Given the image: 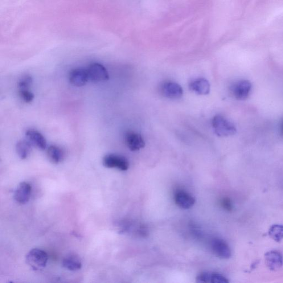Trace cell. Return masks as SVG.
Returning <instances> with one entry per match:
<instances>
[{
  "instance_id": "obj_14",
  "label": "cell",
  "mask_w": 283,
  "mask_h": 283,
  "mask_svg": "<svg viewBox=\"0 0 283 283\" xmlns=\"http://www.w3.org/2000/svg\"><path fill=\"white\" fill-rule=\"evenodd\" d=\"M191 91L200 95H206L210 92V84L206 79L201 77L192 81L189 85Z\"/></svg>"
},
{
  "instance_id": "obj_8",
  "label": "cell",
  "mask_w": 283,
  "mask_h": 283,
  "mask_svg": "<svg viewBox=\"0 0 283 283\" xmlns=\"http://www.w3.org/2000/svg\"><path fill=\"white\" fill-rule=\"evenodd\" d=\"M211 248L215 255L221 259L226 260L231 256V251L226 242L220 239H214L211 243Z\"/></svg>"
},
{
  "instance_id": "obj_11",
  "label": "cell",
  "mask_w": 283,
  "mask_h": 283,
  "mask_svg": "<svg viewBox=\"0 0 283 283\" xmlns=\"http://www.w3.org/2000/svg\"><path fill=\"white\" fill-rule=\"evenodd\" d=\"M174 201L179 207L183 209L190 208L195 203L194 197L183 190H179L175 192Z\"/></svg>"
},
{
  "instance_id": "obj_23",
  "label": "cell",
  "mask_w": 283,
  "mask_h": 283,
  "mask_svg": "<svg viewBox=\"0 0 283 283\" xmlns=\"http://www.w3.org/2000/svg\"><path fill=\"white\" fill-rule=\"evenodd\" d=\"M196 282L198 283H209V273L203 272L197 276L196 278Z\"/></svg>"
},
{
  "instance_id": "obj_21",
  "label": "cell",
  "mask_w": 283,
  "mask_h": 283,
  "mask_svg": "<svg viewBox=\"0 0 283 283\" xmlns=\"http://www.w3.org/2000/svg\"><path fill=\"white\" fill-rule=\"evenodd\" d=\"M19 94L21 99L26 103H30L35 98L34 93L30 91V90H19Z\"/></svg>"
},
{
  "instance_id": "obj_7",
  "label": "cell",
  "mask_w": 283,
  "mask_h": 283,
  "mask_svg": "<svg viewBox=\"0 0 283 283\" xmlns=\"http://www.w3.org/2000/svg\"><path fill=\"white\" fill-rule=\"evenodd\" d=\"M69 79L75 87H83L89 80L87 69L80 68L72 70L69 73Z\"/></svg>"
},
{
  "instance_id": "obj_6",
  "label": "cell",
  "mask_w": 283,
  "mask_h": 283,
  "mask_svg": "<svg viewBox=\"0 0 283 283\" xmlns=\"http://www.w3.org/2000/svg\"><path fill=\"white\" fill-rule=\"evenodd\" d=\"M252 89L251 82L247 80L237 82L232 87L231 90L233 96L237 100H244L247 98Z\"/></svg>"
},
{
  "instance_id": "obj_5",
  "label": "cell",
  "mask_w": 283,
  "mask_h": 283,
  "mask_svg": "<svg viewBox=\"0 0 283 283\" xmlns=\"http://www.w3.org/2000/svg\"><path fill=\"white\" fill-rule=\"evenodd\" d=\"M162 95L170 99H178L183 95L181 86L173 81H166L161 87Z\"/></svg>"
},
{
  "instance_id": "obj_12",
  "label": "cell",
  "mask_w": 283,
  "mask_h": 283,
  "mask_svg": "<svg viewBox=\"0 0 283 283\" xmlns=\"http://www.w3.org/2000/svg\"><path fill=\"white\" fill-rule=\"evenodd\" d=\"M126 143L131 151H137L144 148L145 142L143 137L136 132H130L126 134Z\"/></svg>"
},
{
  "instance_id": "obj_19",
  "label": "cell",
  "mask_w": 283,
  "mask_h": 283,
  "mask_svg": "<svg viewBox=\"0 0 283 283\" xmlns=\"http://www.w3.org/2000/svg\"><path fill=\"white\" fill-rule=\"evenodd\" d=\"M33 81L32 76L29 75H24L20 77L18 81L19 90H29Z\"/></svg>"
},
{
  "instance_id": "obj_4",
  "label": "cell",
  "mask_w": 283,
  "mask_h": 283,
  "mask_svg": "<svg viewBox=\"0 0 283 283\" xmlns=\"http://www.w3.org/2000/svg\"><path fill=\"white\" fill-rule=\"evenodd\" d=\"M89 80L94 82L107 81L109 75L103 65L98 63L90 64L87 69Z\"/></svg>"
},
{
  "instance_id": "obj_16",
  "label": "cell",
  "mask_w": 283,
  "mask_h": 283,
  "mask_svg": "<svg viewBox=\"0 0 283 283\" xmlns=\"http://www.w3.org/2000/svg\"><path fill=\"white\" fill-rule=\"evenodd\" d=\"M47 154L49 161L54 164L62 162L65 155L64 150L57 145L49 146L47 149Z\"/></svg>"
},
{
  "instance_id": "obj_9",
  "label": "cell",
  "mask_w": 283,
  "mask_h": 283,
  "mask_svg": "<svg viewBox=\"0 0 283 283\" xmlns=\"http://www.w3.org/2000/svg\"><path fill=\"white\" fill-rule=\"evenodd\" d=\"M26 136L33 146H35L41 151L46 150L47 141L43 135L38 131L35 129L28 130L26 132Z\"/></svg>"
},
{
  "instance_id": "obj_22",
  "label": "cell",
  "mask_w": 283,
  "mask_h": 283,
  "mask_svg": "<svg viewBox=\"0 0 283 283\" xmlns=\"http://www.w3.org/2000/svg\"><path fill=\"white\" fill-rule=\"evenodd\" d=\"M221 205L226 210L231 211L232 210V204L230 199L225 198L221 201Z\"/></svg>"
},
{
  "instance_id": "obj_17",
  "label": "cell",
  "mask_w": 283,
  "mask_h": 283,
  "mask_svg": "<svg viewBox=\"0 0 283 283\" xmlns=\"http://www.w3.org/2000/svg\"><path fill=\"white\" fill-rule=\"evenodd\" d=\"M31 143L28 140H21L16 144V150L19 157L21 159H26L29 156L32 150Z\"/></svg>"
},
{
  "instance_id": "obj_13",
  "label": "cell",
  "mask_w": 283,
  "mask_h": 283,
  "mask_svg": "<svg viewBox=\"0 0 283 283\" xmlns=\"http://www.w3.org/2000/svg\"><path fill=\"white\" fill-rule=\"evenodd\" d=\"M265 264L271 270L280 269L283 265V257L282 254L276 251H272L265 254Z\"/></svg>"
},
{
  "instance_id": "obj_10",
  "label": "cell",
  "mask_w": 283,
  "mask_h": 283,
  "mask_svg": "<svg viewBox=\"0 0 283 283\" xmlns=\"http://www.w3.org/2000/svg\"><path fill=\"white\" fill-rule=\"evenodd\" d=\"M31 192L32 187L29 183H20L16 189L14 198L18 203L25 204L30 200Z\"/></svg>"
},
{
  "instance_id": "obj_24",
  "label": "cell",
  "mask_w": 283,
  "mask_h": 283,
  "mask_svg": "<svg viewBox=\"0 0 283 283\" xmlns=\"http://www.w3.org/2000/svg\"><path fill=\"white\" fill-rule=\"evenodd\" d=\"M281 133L282 134L283 136V122H282V125H281Z\"/></svg>"
},
{
  "instance_id": "obj_20",
  "label": "cell",
  "mask_w": 283,
  "mask_h": 283,
  "mask_svg": "<svg viewBox=\"0 0 283 283\" xmlns=\"http://www.w3.org/2000/svg\"><path fill=\"white\" fill-rule=\"evenodd\" d=\"M226 278L218 273H209V283H228Z\"/></svg>"
},
{
  "instance_id": "obj_3",
  "label": "cell",
  "mask_w": 283,
  "mask_h": 283,
  "mask_svg": "<svg viewBox=\"0 0 283 283\" xmlns=\"http://www.w3.org/2000/svg\"><path fill=\"white\" fill-rule=\"evenodd\" d=\"M102 163L106 168H116L122 171L128 170L129 162L125 157L120 155L109 154L102 159Z\"/></svg>"
},
{
  "instance_id": "obj_15",
  "label": "cell",
  "mask_w": 283,
  "mask_h": 283,
  "mask_svg": "<svg viewBox=\"0 0 283 283\" xmlns=\"http://www.w3.org/2000/svg\"><path fill=\"white\" fill-rule=\"evenodd\" d=\"M64 268L71 271H76L82 267L81 258L76 254H69L65 256L62 261Z\"/></svg>"
},
{
  "instance_id": "obj_2",
  "label": "cell",
  "mask_w": 283,
  "mask_h": 283,
  "mask_svg": "<svg viewBox=\"0 0 283 283\" xmlns=\"http://www.w3.org/2000/svg\"><path fill=\"white\" fill-rule=\"evenodd\" d=\"M47 253L42 249L34 248L28 252L26 257L27 264L36 271L42 270L47 264Z\"/></svg>"
},
{
  "instance_id": "obj_1",
  "label": "cell",
  "mask_w": 283,
  "mask_h": 283,
  "mask_svg": "<svg viewBox=\"0 0 283 283\" xmlns=\"http://www.w3.org/2000/svg\"><path fill=\"white\" fill-rule=\"evenodd\" d=\"M213 130L219 137H228L236 134L237 130L234 125L221 115H216L213 118Z\"/></svg>"
},
{
  "instance_id": "obj_18",
  "label": "cell",
  "mask_w": 283,
  "mask_h": 283,
  "mask_svg": "<svg viewBox=\"0 0 283 283\" xmlns=\"http://www.w3.org/2000/svg\"><path fill=\"white\" fill-rule=\"evenodd\" d=\"M269 235L275 241L280 243L283 239V226L273 225L269 229Z\"/></svg>"
}]
</instances>
